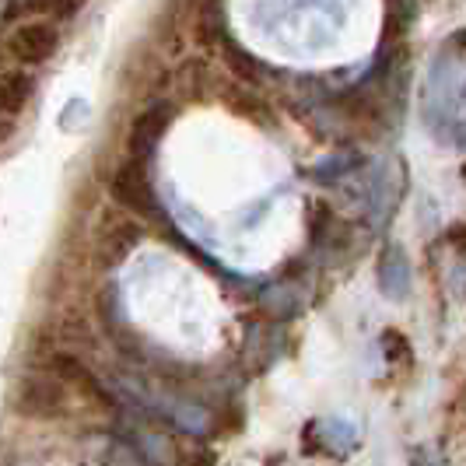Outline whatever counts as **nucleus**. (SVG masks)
I'll return each instance as SVG.
<instances>
[{"instance_id":"obj_5","label":"nucleus","mask_w":466,"mask_h":466,"mask_svg":"<svg viewBox=\"0 0 466 466\" xmlns=\"http://www.w3.org/2000/svg\"><path fill=\"white\" fill-rule=\"evenodd\" d=\"M46 369L56 379H67V382H74L81 393H88V397L102 400V403H109V407H116V397L109 393V386L98 379V375L77 358V354H67V350H56V354H49L46 358Z\"/></svg>"},{"instance_id":"obj_3","label":"nucleus","mask_w":466,"mask_h":466,"mask_svg":"<svg viewBox=\"0 0 466 466\" xmlns=\"http://www.w3.org/2000/svg\"><path fill=\"white\" fill-rule=\"evenodd\" d=\"M109 193L116 197V204H123L134 214H158V197H155V187L147 179V168H144V158H123L119 168L109 179Z\"/></svg>"},{"instance_id":"obj_1","label":"nucleus","mask_w":466,"mask_h":466,"mask_svg":"<svg viewBox=\"0 0 466 466\" xmlns=\"http://www.w3.org/2000/svg\"><path fill=\"white\" fill-rule=\"evenodd\" d=\"M15 410L22 418L56 420L67 414V390L56 375H25L15 393Z\"/></svg>"},{"instance_id":"obj_2","label":"nucleus","mask_w":466,"mask_h":466,"mask_svg":"<svg viewBox=\"0 0 466 466\" xmlns=\"http://www.w3.org/2000/svg\"><path fill=\"white\" fill-rule=\"evenodd\" d=\"M60 46H64V35H60L56 22H46V18L15 25L11 35H7V53H11L22 67L49 64V60L60 53Z\"/></svg>"},{"instance_id":"obj_8","label":"nucleus","mask_w":466,"mask_h":466,"mask_svg":"<svg viewBox=\"0 0 466 466\" xmlns=\"http://www.w3.org/2000/svg\"><path fill=\"white\" fill-rule=\"evenodd\" d=\"M379 280H382V291H390L393 299H403V291H407V263H403V253L397 246H390V253H382Z\"/></svg>"},{"instance_id":"obj_6","label":"nucleus","mask_w":466,"mask_h":466,"mask_svg":"<svg viewBox=\"0 0 466 466\" xmlns=\"http://www.w3.org/2000/svg\"><path fill=\"white\" fill-rule=\"evenodd\" d=\"M32 92H35V77L28 70H7L0 77V113L4 116L22 113L25 102L32 98Z\"/></svg>"},{"instance_id":"obj_4","label":"nucleus","mask_w":466,"mask_h":466,"mask_svg":"<svg viewBox=\"0 0 466 466\" xmlns=\"http://www.w3.org/2000/svg\"><path fill=\"white\" fill-rule=\"evenodd\" d=\"M172 116H176V109L168 102H151L147 109H140L137 119L130 123V134H127V155L130 158H147L158 147V140L165 137Z\"/></svg>"},{"instance_id":"obj_7","label":"nucleus","mask_w":466,"mask_h":466,"mask_svg":"<svg viewBox=\"0 0 466 466\" xmlns=\"http://www.w3.org/2000/svg\"><path fill=\"white\" fill-rule=\"evenodd\" d=\"M18 11L39 15V18H46V22H70L74 15L85 11V0H22Z\"/></svg>"}]
</instances>
